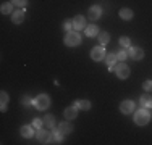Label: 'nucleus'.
Returning <instances> with one entry per match:
<instances>
[{"label":"nucleus","instance_id":"17","mask_svg":"<svg viewBox=\"0 0 152 145\" xmlns=\"http://www.w3.org/2000/svg\"><path fill=\"white\" fill-rule=\"evenodd\" d=\"M21 136L26 137V139H31L34 136V126H23L21 128Z\"/></svg>","mask_w":152,"mask_h":145},{"label":"nucleus","instance_id":"16","mask_svg":"<svg viewBox=\"0 0 152 145\" xmlns=\"http://www.w3.org/2000/svg\"><path fill=\"white\" fill-rule=\"evenodd\" d=\"M63 136H65V134L61 132L60 129L52 130V144H61V140H63Z\"/></svg>","mask_w":152,"mask_h":145},{"label":"nucleus","instance_id":"11","mask_svg":"<svg viewBox=\"0 0 152 145\" xmlns=\"http://www.w3.org/2000/svg\"><path fill=\"white\" fill-rule=\"evenodd\" d=\"M78 110H79V108L76 107V105H73V107H68V108H65L63 116L68 119V121H71V119H75L76 116H78Z\"/></svg>","mask_w":152,"mask_h":145},{"label":"nucleus","instance_id":"29","mask_svg":"<svg viewBox=\"0 0 152 145\" xmlns=\"http://www.w3.org/2000/svg\"><path fill=\"white\" fill-rule=\"evenodd\" d=\"M42 124H44V119H34V121H32V126H34L36 129H41Z\"/></svg>","mask_w":152,"mask_h":145},{"label":"nucleus","instance_id":"9","mask_svg":"<svg viewBox=\"0 0 152 145\" xmlns=\"http://www.w3.org/2000/svg\"><path fill=\"white\" fill-rule=\"evenodd\" d=\"M128 57L133 58V60H136V61L137 60H142V58H144V50L139 49V47H129Z\"/></svg>","mask_w":152,"mask_h":145},{"label":"nucleus","instance_id":"13","mask_svg":"<svg viewBox=\"0 0 152 145\" xmlns=\"http://www.w3.org/2000/svg\"><path fill=\"white\" fill-rule=\"evenodd\" d=\"M23 20H24V12H23V8H21V10H16V12L12 13V21H13L15 24H21V23H23Z\"/></svg>","mask_w":152,"mask_h":145},{"label":"nucleus","instance_id":"6","mask_svg":"<svg viewBox=\"0 0 152 145\" xmlns=\"http://www.w3.org/2000/svg\"><path fill=\"white\" fill-rule=\"evenodd\" d=\"M100 16H102V8H100V5H92L88 12V18L92 21H97Z\"/></svg>","mask_w":152,"mask_h":145},{"label":"nucleus","instance_id":"15","mask_svg":"<svg viewBox=\"0 0 152 145\" xmlns=\"http://www.w3.org/2000/svg\"><path fill=\"white\" fill-rule=\"evenodd\" d=\"M58 129L65 134V136H68V134L73 132V129H75V128H73V126H71L68 121H65V123H60V124H58Z\"/></svg>","mask_w":152,"mask_h":145},{"label":"nucleus","instance_id":"7","mask_svg":"<svg viewBox=\"0 0 152 145\" xmlns=\"http://www.w3.org/2000/svg\"><path fill=\"white\" fill-rule=\"evenodd\" d=\"M71 21H73V31H83V29H86V20L83 14L75 16Z\"/></svg>","mask_w":152,"mask_h":145},{"label":"nucleus","instance_id":"27","mask_svg":"<svg viewBox=\"0 0 152 145\" xmlns=\"http://www.w3.org/2000/svg\"><path fill=\"white\" fill-rule=\"evenodd\" d=\"M120 45H121V47H125V49H128V47H129V39L126 37V36L120 37Z\"/></svg>","mask_w":152,"mask_h":145},{"label":"nucleus","instance_id":"25","mask_svg":"<svg viewBox=\"0 0 152 145\" xmlns=\"http://www.w3.org/2000/svg\"><path fill=\"white\" fill-rule=\"evenodd\" d=\"M61 28H63L66 32H70L71 29H73V21H71V20H66V21L63 23V26H61Z\"/></svg>","mask_w":152,"mask_h":145},{"label":"nucleus","instance_id":"2","mask_svg":"<svg viewBox=\"0 0 152 145\" xmlns=\"http://www.w3.org/2000/svg\"><path fill=\"white\" fill-rule=\"evenodd\" d=\"M81 34H79L78 31H70V32H66V36H65V39H63V42H65V45L66 47H78L79 44H81Z\"/></svg>","mask_w":152,"mask_h":145},{"label":"nucleus","instance_id":"21","mask_svg":"<svg viewBox=\"0 0 152 145\" xmlns=\"http://www.w3.org/2000/svg\"><path fill=\"white\" fill-rule=\"evenodd\" d=\"M44 124H45L49 129H53V128H55V118H53L52 115L44 116Z\"/></svg>","mask_w":152,"mask_h":145},{"label":"nucleus","instance_id":"22","mask_svg":"<svg viewBox=\"0 0 152 145\" xmlns=\"http://www.w3.org/2000/svg\"><path fill=\"white\" fill-rule=\"evenodd\" d=\"M117 53H108V55H105V63L108 65V66H113L115 63H117Z\"/></svg>","mask_w":152,"mask_h":145},{"label":"nucleus","instance_id":"31","mask_svg":"<svg viewBox=\"0 0 152 145\" xmlns=\"http://www.w3.org/2000/svg\"><path fill=\"white\" fill-rule=\"evenodd\" d=\"M142 89L144 90H152V81H146L142 84Z\"/></svg>","mask_w":152,"mask_h":145},{"label":"nucleus","instance_id":"12","mask_svg":"<svg viewBox=\"0 0 152 145\" xmlns=\"http://www.w3.org/2000/svg\"><path fill=\"white\" fill-rule=\"evenodd\" d=\"M139 103L142 108H147V110H149V108H152V97L149 94H142L141 99H139Z\"/></svg>","mask_w":152,"mask_h":145},{"label":"nucleus","instance_id":"1","mask_svg":"<svg viewBox=\"0 0 152 145\" xmlns=\"http://www.w3.org/2000/svg\"><path fill=\"white\" fill-rule=\"evenodd\" d=\"M149 121H151V113L147 108H141L134 113V123L137 126H146L149 124Z\"/></svg>","mask_w":152,"mask_h":145},{"label":"nucleus","instance_id":"24","mask_svg":"<svg viewBox=\"0 0 152 145\" xmlns=\"http://www.w3.org/2000/svg\"><path fill=\"white\" fill-rule=\"evenodd\" d=\"M0 99H2V111H7V103H8V94L2 92L0 94Z\"/></svg>","mask_w":152,"mask_h":145},{"label":"nucleus","instance_id":"19","mask_svg":"<svg viewBox=\"0 0 152 145\" xmlns=\"http://www.w3.org/2000/svg\"><path fill=\"white\" fill-rule=\"evenodd\" d=\"M0 12H2L3 14H10V13H13V3H12V2H5V3H2V7H0Z\"/></svg>","mask_w":152,"mask_h":145},{"label":"nucleus","instance_id":"14","mask_svg":"<svg viewBox=\"0 0 152 145\" xmlns=\"http://www.w3.org/2000/svg\"><path fill=\"white\" fill-rule=\"evenodd\" d=\"M84 32L88 37H96V36H99V28L96 24H89V26H86Z\"/></svg>","mask_w":152,"mask_h":145},{"label":"nucleus","instance_id":"28","mask_svg":"<svg viewBox=\"0 0 152 145\" xmlns=\"http://www.w3.org/2000/svg\"><path fill=\"white\" fill-rule=\"evenodd\" d=\"M126 57H128V52H126V50H121V52H118L117 53V58L120 61H125L126 60Z\"/></svg>","mask_w":152,"mask_h":145},{"label":"nucleus","instance_id":"18","mask_svg":"<svg viewBox=\"0 0 152 145\" xmlns=\"http://www.w3.org/2000/svg\"><path fill=\"white\" fill-rule=\"evenodd\" d=\"M118 14H120V18H121V20H125V21L133 20V10H129V8H121Z\"/></svg>","mask_w":152,"mask_h":145},{"label":"nucleus","instance_id":"23","mask_svg":"<svg viewBox=\"0 0 152 145\" xmlns=\"http://www.w3.org/2000/svg\"><path fill=\"white\" fill-rule=\"evenodd\" d=\"M108 41H110V34H108L107 31L100 32V34H99V42H100V45H105V44H108Z\"/></svg>","mask_w":152,"mask_h":145},{"label":"nucleus","instance_id":"8","mask_svg":"<svg viewBox=\"0 0 152 145\" xmlns=\"http://www.w3.org/2000/svg\"><path fill=\"white\" fill-rule=\"evenodd\" d=\"M115 72H117V78L120 79H126L129 78V68L126 66V63H120L117 68H115Z\"/></svg>","mask_w":152,"mask_h":145},{"label":"nucleus","instance_id":"20","mask_svg":"<svg viewBox=\"0 0 152 145\" xmlns=\"http://www.w3.org/2000/svg\"><path fill=\"white\" fill-rule=\"evenodd\" d=\"M75 105L79 108V110H86V111L91 108V102H89V100H76Z\"/></svg>","mask_w":152,"mask_h":145},{"label":"nucleus","instance_id":"30","mask_svg":"<svg viewBox=\"0 0 152 145\" xmlns=\"http://www.w3.org/2000/svg\"><path fill=\"white\" fill-rule=\"evenodd\" d=\"M21 102H23V105H24V107H31V103H34V100H31L28 95H24Z\"/></svg>","mask_w":152,"mask_h":145},{"label":"nucleus","instance_id":"4","mask_svg":"<svg viewBox=\"0 0 152 145\" xmlns=\"http://www.w3.org/2000/svg\"><path fill=\"white\" fill-rule=\"evenodd\" d=\"M36 137L41 144H52V132L50 130H45V129H39L36 132Z\"/></svg>","mask_w":152,"mask_h":145},{"label":"nucleus","instance_id":"26","mask_svg":"<svg viewBox=\"0 0 152 145\" xmlns=\"http://www.w3.org/2000/svg\"><path fill=\"white\" fill-rule=\"evenodd\" d=\"M12 3L16 7H20V8H24V7L28 5V0H12Z\"/></svg>","mask_w":152,"mask_h":145},{"label":"nucleus","instance_id":"3","mask_svg":"<svg viewBox=\"0 0 152 145\" xmlns=\"http://www.w3.org/2000/svg\"><path fill=\"white\" fill-rule=\"evenodd\" d=\"M34 107L37 108L39 111H45L47 108L50 107V97L47 94H41L34 99Z\"/></svg>","mask_w":152,"mask_h":145},{"label":"nucleus","instance_id":"10","mask_svg":"<svg viewBox=\"0 0 152 145\" xmlns=\"http://www.w3.org/2000/svg\"><path fill=\"white\" fill-rule=\"evenodd\" d=\"M133 110H134V102H133V100H123L120 103V111L123 115L131 113Z\"/></svg>","mask_w":152,"mask_h":145},{"label":"nucleus","instance_id":"5","mask_svg":"<svg viewBox=\"0 0 152 145\" xmlns=\"http://www.w3.org/2000/svg\"><path fill=\"white\" fill-rule=\"evenodd\" d=\"M105 49H104V45H99V47H94L92 52H91V58L94 61H102L105 60Z\"/></svg>","mask_w":152,"mask_h":145}]
</instances>
